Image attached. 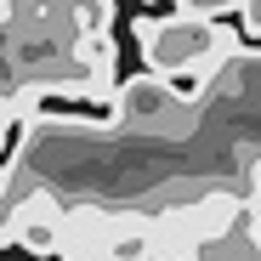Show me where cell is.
<instances>
[{"label": "cell", "mask_w": 261, "mask_h": 261, "mask_svg": "<svg viewBox=\"0 0 261 261\" xmlns=\"http://www.w3.org/2000/svg\"><path fill=\"white\" fill-rule=\"evenodd\" d=\"M130 34H137V46H142L148 74H165V80L199 74V85H210L244 51L227 23H199V17H182V12H170V17H130Z\"/></svg>", "instance_id": "1"}, {"label": "cell", "mask_w": 261, "mask_h": 261, "mask_svg": "<svg viewBox=\"0 0 261 261\" xmlns=\"http://www.w3.org/2000/svg\"><path fill=\"white\" fill-rule=\"evenodd\" d=\"M57 255L63 261H153L148 250V210H119L102 199H80L63 210L57 227Z\"/></svg>", "instance_id": "2"}, {"label": "cell", "mask_w": 261, "mask_h": 261, "mask_svg": "<svg viewBox=\"0 0 261 261\" xmlns=\"http://www.w3.org/2000/svg\"><path fill=\"white\" fill-rule=\"evenodd\" d=\"M63 210H68V204H57V193H51V188H46V193H34V199L17 210V222H12V244H23L29 255H57Z\"/></svg>", "instance_id": "3"}, {"label": "cell", "mask_w": 261, "mask_h": 261, "mask_svg": "<svg viewBox=\"0 0 261 261\" xmlns=\"http://www.w3.org/2000/svg\"><path fill=\"white\" fill-rule=\"evenodd\" d=\"M182 17H199V23H222L233 12H244V0H176Z\"/></svg>", "instance_id": "4"}, {"label": "cell", "mask_w": 261, "mask_h": 261, "mask_svg": "<svg viewBox=\"0 0 261 261\" xmlns=\"http://www.w3.org/2000/svg\"><path fill=\"white\" fill-rule=\"evenodd\" d=\"M244 199H250L255 216H261V153H250V165H244Z\"/></svg>", "instance_id": "5"}, {"label": "cell", "mask_w": 261, "mask_h": 261, "mask_svg": "<svg viewBox=\"0 0 261 261\" xmlns=\"http://www.w3.org/2000/svg\"><path fill=\"white\" fill-rule=\"evenodd\" d=\"M239 17H244V34L261 40V0H244V12H239Z\"/></svg>", "instance_id": "6"}, {"label": "cell", "mask_w": 261, "mask_h": 261, "mask_svg": "<svg viewBox=\"0 0 261 261\" xmlns=\"http://www.w3.org/2000/svg\"><path fill=\"white\" fill-rule=\"evenodd\" d=\"M17 12H23L17 0H0V29H12V23H17Z\"/></svg>", "instance_id": "7"}, {"label": "cell", "mask_w": 261, "mask_h": 261, "mask_svg": "<svg viewBox=\"0 0 261 261\" xmlns=\"http://www.w3.org/2000/svg\"><path fill=\"white\" fill-rule=\"evenodd\" d=\"M17 6H74V0H17Z\"/></svg>", "instance_id": "8"}]
</instances>
